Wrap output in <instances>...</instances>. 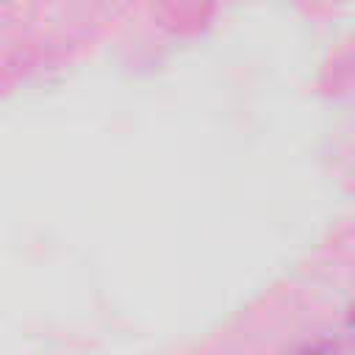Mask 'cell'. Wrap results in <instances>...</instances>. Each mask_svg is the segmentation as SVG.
Returning <instances> with one entry per match:
<instances>
[{
  "label": "cell",
  "mask_w": 355,
  "mask_h": 355,
  "mask_svg": "<svg viewBox=\"0 0 355 355\" xmlns=\"http://www.w3.org/2000/svg\"><path fill=\"white\" fill-rule=\"evenodd\" d=\"M291 355H336V349H333V344H327V341H313V344L300 347V349L291 352Z\"/></svg>",
  "instance_id": "6da1fadb"
},
{
  "label": "cell",
  "mask_w": 355,
  "mask_h": 355,
  "mask_svg": "<svg viewBox=\"0 0 355 355\" xmlns=\"http://www.w3.org/2000/svg\"><path fill=\"white\" fill-rule=\"evenodd\" d=\"M349 324H355V311H352V316H349Z\"/></svg>",
  "instance_id": "7a4b0ae2"
},
{
  "label": "cell",
  "mask_w": 355,
  "mask_h": 355,
  "mask_svg": "<svg viewBox=\"0 0 355 355\" xmlns=\"http://www.w3.org/2000/svg\"><path fill=\"white\" fill-rule=\"evenodd\" d=\"M6 3H11V0H6Z\"/></svg>",
  "instance_id": "3957f363"
}]
</instances>
